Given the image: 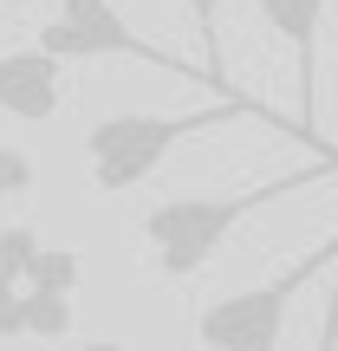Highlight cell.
I'll return each mask as SVG.
<instances>
[{
  "label": "cell",
  "mask_w": 338,
  "mask_h": 351,
  "mask_svg": "<svg viewBox=\"0 0 338 351\" xmlns=\"http://www.w3.org/2000/svg\"><path fill=\"white\" fill-rule=\"evenodd\" d=\"M338 182V156H319L306 169H287V176H267V182H248V189H221V195H169L143 215V247H150L156 274L163 280H189L221 254V241L234 234L248 215H261L267 202H287V195H306V189H326Z\"/></svg>",
  "instance_id": "cell-1"
},
{
  "label": "cell",
  "mask_w": 338,
  "mask_h": 351,
  "mask_svg": "<svg viewBox=\"0 0 338 351\" xmlns=\"http://www.w3.org/2000/svg\"><path fill=\"white\" fill-rule=\"evenodd\" d=\"M234 117H267V104H254L248 91H234V98H215L202 104V111H111L98 117V124L85 130V156H91V182L104 189V195H130V189H143L156 169H163L169 150H182L189 137H202V130L215 124H234Z\"/></svg>",
  "instance_id": "cell-2"
},
{
  "label": "cell",
  "mask_w": 338,
  "mask_h": 351,
  "mask_svg": "<svg viewBox=\"0 0 338 351\" xmlns=\"http://www.w3.org/2000/svg\"><path fill=\"white\" fill-rule=\"evenodd\" d=\"M319 274H338V234L313 241L287 274L208 300V306L195 313V345H202V351H280V332H287L293 300H300Z\"/></svg>",
  "instance_id": "cell-3"
},
{
  "label": "cell",
  "mask_w": 338,
  "mask_h": 351,
  "mask_svg": "<svg viewBox=\"0 0 338 351\" xmlns=\"http://www.w3.org/2000/svg\"><path fill=\"white\" fill-rule=\"evenodd\" d=\"M39 52H52L59 65L72 59H137V65H156V72H176V78H195V65L169 46H150L111 0H59L52 20L39 26Z\"/></svg>",
  "instance_id": "cell-4"
},
{
  "label": "cell",
  "mask_w": 338,
  "mask_h": 351,
  "mask_svg": "<svg viewBox=\"0 0 338 351\" xmlns=\"http://www.w3.org/2000/svg\"><path fill=\"white\" fill-rule=\"evenodd\" d=\"M261 20L293 46V72H300V137L319 156H338L319 137V26H326V0H254Z\"/></svg>",
  "instance_id": "cell-5"
},
{
  "label": "cell",
  "mask_w": 338,
  "mask_h": 351,
  "mask_svg": "<svg viewBox=\"0 0 338 351\" xmlns=\"http://www.w3.org/2000/svg\"><path fill=\"white\" fill-rule=\"evenodd\" d=\"M59 98H65V85H59V59L52 52H39V46L0 52V111L7 117L46 124V117H59Z\"/></svg>",
  "instance_id": "cell-6"
},
{
  "label": "cell",
  "mask_w": 338,
  "mask_h": 351,
  "mask_svg": "<svg viewBox=\"0 0 338 351\" xmlns=\"http://www.w3.org/2000/svg\"><path fill=\"white\" fill-rule=\"evenodd\" d=\"M189 20H195V46H202V78H208L215 98H234V85H228V59H221V7L228 0H182Z\"/></svg>",
  "instance_id": "cell-7"
},
{
  "label": "cell",
  "mask_w": 338,
  "mask_h": 351,
  "mask_svg": "<svg viewBox=\"0 0 338 351\" xmlns=\"http://www.w3.org/2000/svg\"><path fill=\"white\" fill-rule=\"evenodd\" d=\"M39 261H46V241H39L33 228H0V267H7L20 287L39 280Z\"/></svg>",
  "instance_id": "cell-8"
},
{
  "label": "cell",
  "mask_w": 338,
  "mask_h": 351,
  "mask_svg": "<svg viewBox=\"0 0 338 351\" xmlns=\"http://www.w3.org/2000/svg\"><path fill=\"white\" fill-rule=\"evenodd\" d=\"M72 332V300L59 293H26V339H65Z\"/></svg>",
  "instance_id": "cell-9"
},
{
  "label": "cell",
  "mask_w": 338,
  "mask_h": 351,
  "mask_svg": "<svg viewBox=\"0 0 338 351\" xmlns=\"http://www.w3.org/2000/svg\"><path fill=\"white\" fill-rule=\"evenodd\" d=\"M39 293H59V300H72L78 287H85V261H78L72 247H46V261H39V280H33ZM26 287V293H33Z\"/></svg>",
  "instance_id": "cell-10"
},
{
  "label": "cell",
  "mask_w": 338,
  "mask_h": 351,
  "mask_svg": "<svg viewBox=\"0 0 338 351\" xmlns=\"http://www.w3.org/2000/svg\"><path fill=\"white\" fill-rule=\"evenodd\" d=\"M33 182H39V163L26 150H7V143H0V208H7L13 195H26Z\"/></svg>",
  "instance_id": "cell-11"
},
{
  "label": "cell",
  "mask_w": 338,
  "mask_h": 351,
  "mask_svg": "<svg viewBox=\"0 0 338 351\" xmlns=\"http://www.w3.org/2000/svg\"><path fill=\"white\" fill-rule=\"evenodd\" d=\"M0 339H26V287L0 267Z\"/></svg>",
  "instance_id": "cell-12"
},
{
  "label": "cell",
  "mask_w": 338,
  "mask_h": 351,
  "mask_svg": "<svg viewBox=\"0 0 338 351\" xmlns=\"http://www.w3.org/2000/svg\"><path fill=\"white\" fill-rule=\"evenodd\" d=\"M313 351H338V280H332V300H326V313H319Z\"/></svg>",
  "instance_id": "cell-13"
},
{
  "label": "cell",
  "mask_w": 338,
  "mask_h": 351,
  "mask_svg": "<svg viewBox=\"0 0 338 351\" xmlns=\"http://www.w3.org/2000/svg\"><path fill=\"white\" fill-rule=\"evenodd\" d=\"M72 351H124L117 339H85V345H72Z\"/></svg>",
  "instance_id": "cell-14"
},
{
  "label": "cell",
  "mask_w": 338,
  "mask_h": 351,
  "mask_svg": "<svg viewBox=\"0 0 338 351\" xmlns=\"http://www.w3.org/2000/svg\"><path fill=\"white\" fill-rule=\"evenodd\" d=\"M0 7H13V0H0Z\"/></svg>",
  "instance_id": "cell-15"
}]
</instances>
